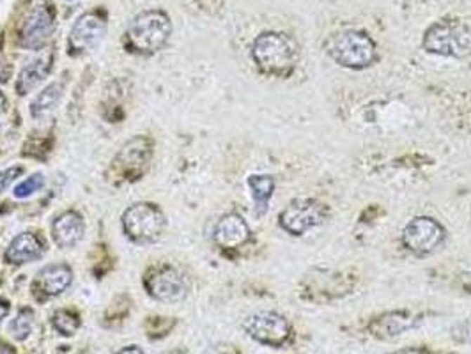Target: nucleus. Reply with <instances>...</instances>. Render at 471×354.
<instances>
[{"label":"nucleus","instance_id":"nucleus-13","mask_svg":"<svg viewBox=\"0 0 471 354\" xmlns=\"http://www.w3.org/2000/svg\"><path fill=\"white\" fill-rule=\"evenodd\" d=\"M250 240V227L240 214L231 213L220 218L214 227V241L221 248H240Z\"/></svg>","mask_w":471,"mask_h":354},{"label":"nucleus","instance_id":"nucleus-4","mask_svg":"<svg viewBox=\"0 0 471 354\" xmlns=\"http://www.w3.org/2000/svg\"><path fill=\"white\" fill-rule=\"evenodd\" d=\"M172 25L163 11H146L133 18L128 27V41L138 52H158L169 41Z\"/></svg>","mask_w":471,"mask_h":354},{"label":"nucleus","instance_id":"nucleus-1","mask_svg":"<svg viewBox=\"0 0 471 354\" xmlns=\"http://www.w3.org/2000/svg\"><path fill=\"white\" fill-rule=\"evenodd\" d=\"M326 55L346 70H367L378 60V46L363 30L349 29L332 34L324 44Z\"/></svg>","mask_w":471,"mask_h":354},{"label":"nucleus","instance_id":"nucleus-10","mask_svg":"<svg viewBox=\"0 0 471 354\" xmlns=\"http://www.w3.org/2000/svg\"><path fill=\"white\" fill-rule=\"evenodd\" d=\"M56 30V20L46 4H37L25 18L20 41L25 48L37 50L49 43Z\"/></svg>","mask_w":471,"mask_h":354},{"label":"nucleus","instance_id":"nucleus-29","mask_svg":"<svg viewBox=\"0 0 471 354\" xmlns=\"http://www.w3.org/2000/svg\"><path fill=\"white\" fill-rule=\"evenodd\" d=\"M117 354H146V353L140 349V347L131 346V347H126V349H121Z\"/></svg>","mask_w":471,"mask_h":354},{"label":"nucleus","instance_id":"nucleus-27","mask_svg":"<svg viewBox=\"0 0 471 354\" xmlns=\"http://www.w3.org/2000/svg\"><path fill=\"white\" fill-rule=\"evenodd\" d=\"M9 77H11V66L4 60H0V81H8Z\"/></svg>","mask_w":471,"mask_h":354},{"label":"nucleus","instance_id":"nucleus-3","mask_svg":"<svg viewBox=\"0 0 471 354\" xmlns=\"http://www.w3.org/2000/svg\"><path fill=\"white\" fill-rule=\"evenodd\" d=\"M425 52L450 59L471 55V27L460 20H438L423 34Z\"/></svg>","mask_w":471,"mask_h":354},{"label":"nucleus","instance_id":"nucleus-20","mask_svg":"<svg viewBox=\"0 0 471 354\" xmlns=\"http://www.w3.org/2000/svg\"><path fill=\"white\" fill-rule=\"evenodd\" d=\"M149 158H151L149 142L146 138H133L131 142H128L122 148L117 162L122 163L128 172H131V170H140L142 165H148Z\"/></svg>","mask_w":471,"mask_h":354},{"label":"nucleus","instance_id":"nucleus-8","mask_svg":"<svg viewBox=\"0 0 471 354\" xmlns=\"http://www.w3.org/2000/svg\"><path fill=\"white\" fill-rule=\"evenodd\" d=\"M243 328L250 339L262 346L284 347L291 339V322L278 312H257L243 322Z\"/></svg>","mask_w":471,"mask_h":354},{"label":"nucleus","instance_id":"nucleus-12","mask_svg":"<svg viewBox=\"0 0 471 354\" xmlns=\"http://www.w3.org/2000/svg\"><path fill=\"white\" fill-rule=\"evenodd\" d=\"M422 321V315L411 314L408 310H394V312H387V314L375 317L368 324V332L381 340H390L416 328Z\"/></svg>","mask_w":471,"mask_h":354},{"label":"nucleus","instance_id":"nucleus-7","mask_svg":"<svg viewBox=\"0 0 471 354\" xmlns=\"http://www.w3.org/2000/svg\"><path fill=\"white\" fill-rule=\"evenodd\" d=\"M446 230L431 216H416L406 223L401 241L406 250L415 255H429L445 243Z\"/></svg>","mask_w":471,"mask_h":354},{"label":"nucleus","instance_id":"nucleus-6","mask_svg":"<svg viewBox=\"0 0 471 354\" xmlns=\"http://www.w3.org/2000/svg\"><path fill=\"white\" fill-rule=\"evenodd\" d=\"M122 227L135 243H155L162 237L167 220L153 204H133L122 214Z\"/></svg>","mask_w":471,"mask_h":354},{"label":"nucleus","instance_id":"nucleus-16","mask_svg":"<svg viewBox=\"0 0 471 354\" xmlns=\"http://www.w3.org/2000/svg\"><path fill=\"white\" fill-rule=\"evenodd\" d=\"M43 251L44 248L39 237L34 236V234L23 232L11 241L8 251H6V258L13 264H25V262L37 261L43 255Z\"/></svg>","mask_w":471,"mask_h":354},{"label":"nucleus","instance_id":"nucleus-18","mask_svg":"<svg viewBox=\"0 0 471 354\" xmlns=\"http://www.w3.org/2000/svg\"><path fill=\"white\" fill-rule=\"evenodd\" d=\"M310 278V277H309ZM314 278L319 282H310L305 280V289L310 292H328L330 289V294L335 296H342L346 292V289L353 287L351 282H347L349 278L346 277L344 273H333V271H316L314 273Z\"/></svg>","mask_w":471,"mask_h":354},{"label":"nucleus","instance_id":"nucleus-30","mask_svg":"<svg viewBox=\"0 0 471 354\" xmlns=\"http://www.w3.org/2000/svg\"><path fill=\"white\" fill-rule=\"evenodd\" d=\"M0 354H16V353L13 350V347L8 346V343L0 342Z\"/></svg>","mask_w":471,"mask_h":354},{"label":"nucleus","instance_id":"nucleus-24","mask_svg":"<svg viewBox=\"0 0 471 354\" xmlns=\"http://www.w3.org/2000/svg\"><path fill=\"white\" fill-rule=\"evenodd\" d=\"M44 186V176L43 173H34V176L27 177L25 181L20 183L15 188V197L16 199H27V197L34 195L36 192H39Z\"/></svg>","mask_w":471,"mask_h":354},{"label":"nucleus","instance_id":"nucleus-23","mask_svg":"<svg viewBox=\"0 0 471 354\" xmlns=\"http://www.w3.org/2000/svg\"><path fill=\"white\" fill-rule=\"evenodd\" d=\"M52 322L53 328H56L59 333H63V335H73V333L78 329V326H80V321L77 319V315L70 314L67 310H59V312H56Z\"/></svg>","mask_w":471,"mask_h":354},{"label":"nucleus","instance_id":"nucleus-25","mask_svg":"<svg viewBox=\"0 0 471 354\" xmlns=\"http://www.w3.org/2000/svg\"><path fill=\"white\" fill-rule=\"evenodd\" d=\"M450 336H452L457 343L471 346V321H463L453 324L452 329H450Z\"/></svg>","mask_w":471,"mask_h":354},{"label":"nucleus","instance_id":"nucleus-31","mask_svg":"<svg viewBox=\"0 0 471 354\" xmlns=\"http://www.w3.org/2000/svg\"><path fill=\"white\" fill-rule=\"evenodd\" d=\"M8 312H9V306L6 305L2 299H0V319H4L6 315H8Z\"/></svg>","mask_w":471,"mask_h":354},{"label":"nucleus","instance_id":"nucleus-19","mask_svg":"<svg viewBox=\"0 0 471 354\" xmlns=\"http://www.w3.org/2000/svg\"><path fill=\"white\" fill-rule=\"evenodd\" d=\"M50 73V57L46 59H36L30 64H27L22 70L18 78V84H16V91L20 94H29L30 91H34L36 87H39L41 81L49 77Z\"/></svg>","mask_w":471,"mask_h":354},{"label":"nucleus","instance_id":"nucleus-15","mask_svg":"<svg viewBox=\"0 0 471 354\" xmlns=\"http://www.w3.org/2000/svg\"><path fill=\"white\" fill-rule=\"evenodd\" d=\"M73 282V271L66 264L44 266L37 273L36 285L49 296H57L66 291Z\"/></svg>","mask_w":471,"mask_h":354},{"label":"nucleus","instance_id":"nucleus-32","mask_svg":"<svg viewBox=\"0 0 471 354\" xmlns=\"http://www.w3.org/2000/svg\"><path fill=\"white\" fill-rule=\"evenodd\" d=\"M4 107H6V98H4V94L0 93V110H2Z\"/></svg>","mask_w":471,"mask_h":354},{"label":"nucleus","instance_id":"nucleus-17","mask_svg":"<svg viewBox=\"0 0 471 354\" xmlns=\"http://www.w3.org/2000/svg\"><path fill=\"white\" fill-rule=\"evenodd\" d=\"M247 183L254 197L255 216H264L269 209V200L275 193V177L269 173H252Z\"/></svg>","mask_w":471,"mask_h":354},{"label":"nucleus","instance_id":"nucleus-5","mask_svg":"<svg viewBox=\"0 0 471 354\" xmlns=\"http://www.w3.org/2000/svg\"><path fill=\"white\" fill-rule=\"evenodd\" d=\"M330 218V207L317 199H295L278 214L280 227L291 236H303Z\"/></svg>","mask_w":471,"mask_h":354},{"label":"nucleus","instance_id":"nucleus-28","mask_svg":"<svg viewBox=\"0 0 471 354\" xmlns=\"http://www.w3.org/2000/svg\"><path fill=\"white\" fill-rule=\"evenodd\" d=\"M390 354H431V353L425 349H415V347H409V349L394 350V353H390Z\"/></svg>","mask_w":471,"mask_h":354},{"label":"nucleus","instance_id":"nucleus-14","mask_svg":"<svg viewBox=\"0 0 471 354\" xmlns=\"http://www.w3.org/2000/svg\"><path fill=\"white\" fill-rule=\"evenodd\" d=\"M85 223L82 216L75 211L64 213L53 221L52 236L57 247L60 248H73L84 240Z\"/></svg>","mask_w":471,"mask_h":354},{"label":"nucleus","instance_id":"nucleus-21","mask_svg":"<svg viewBox=\"0 0 471 354\" xmlns=\"http://www.w3.org/2000/svg\"><path fill=\"white\" fill-rule=\"evenodd\" d=\"M63 93L64 87L60 81H56V84L43 88V91L36 96V100L32 101L30 114H32L36 119H43L46 117V115H50L53 110H56L57 105H59L60 98H63Z\"/></svg>","mask_w":471,"mask_h":354},{"label":"nucleus","instance_id":"nucleus-9","mask_svg":"<svg viewBox=\"0 0 471 354\" xmlns=\"http://www.w3.org/2000/svg\"><path fill=\"white\" fill-rule=\"evenodd\" d=\"M107 34V20L98 13L80 16L70 34V48L75 53H87L100 46Z\"/></svg>","mask_w":471,"mask_h":354},{"label":"nucleus","instance_id":"nucleus-22","mask_svg":"<svg viewBox=\"0 0 471 354\" xmlns=\"http://www.w3.org/2000/svg\"><path fill=\"white\" fill-rule=\"evenodd\" d=\"M34 328V315L30 310H22L13 322L9 324V329H11V335L15 336L16 340H25L27 336L30 335Z\"/></svg>","mask_w":471,"mask_h":354},{"label":"nucleus","instance_id":"nucleus-11","mask_svg":"<svg viewBox=\"0 0 471 354\" xmlns=\"http://www.w3.org/2000/svg\"><path fill=\"white\" fill-rule=\"evenodd\" d=\"M146 285H148V291L153 298L170 303L181 301L190 289L188 278L174 268H163V270L156 271L153 277L146 280Z\"/></svg>","mask_w":471,"mask_h":354},{"label":"nucleus","instance_id":"nucleus-2","mask_svg":"<svg viewBox=\"0 0 471 354\" xmlns=\"http://www.w3.org/2000/svg\"><path fill=\"white\" fill-rule=\"evenodd\" d=\"M252 57L264 73L288 77L298 60V46L284 32H262L252 44Z\"/></svg>","mask_w":471,"mask_h":354},{"label":"nucleus","instance_id":"nucleus-26","mask_svg":"<svg viewBox=\"0 0 471 354\" xmlns=\"http://www.w3.org/2000/svg\"><path fill=\"white\" fill-rule=\"evenodd\" d=\"M23 172L22 166H11V169H6L0 172V192H4L6 188L13 185L15 179H18L20 173Z\"/></svg>","mask_w":471,"mask_h":354}]
</instances>
